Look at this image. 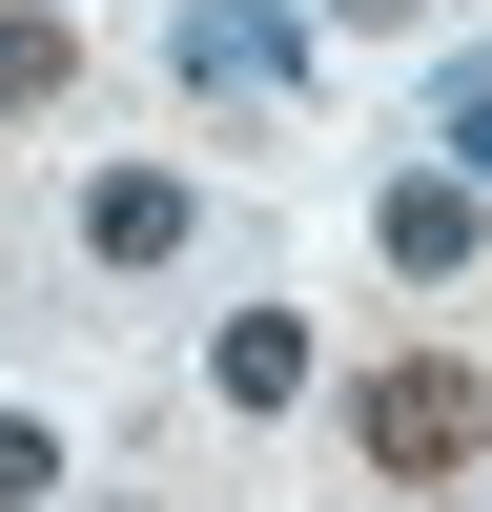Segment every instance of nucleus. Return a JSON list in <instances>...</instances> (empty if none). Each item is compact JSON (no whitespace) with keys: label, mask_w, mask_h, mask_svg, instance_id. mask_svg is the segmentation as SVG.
<instances>
[{"label":"nucleus","mask_w":492,"mask_h":512,"mask_svg":"<svg viewBox=\"0 0 492 512\" xmlns=\"http://www.w3.org/2000/svg\"><path fill=\"white\" fill-rule=\"evenodd\" d=\"M431 144H451V185H492V62H472V82L431 103Z\"/></svg>","instance_id":"obj_8"},{"label":"nucleus","mask_w":492,"mask_h":512,"mask_svg":"<svg viewBox=\"0 0 492 512\" xmlns=\"http://www.w3.org/2000/svg\"><path fill=\"white\" fill-rule=\"evenodd\" d=\"M349 451H369V472H410V492H451V472L492 451V390H472L451 349H390V369L349 390Z\"/></svg>","instance_id":"obj_1"},{"label":"nucleus","mask_w":492,"mask_h":512,"mask_svg":"<svg viewBox=\"0 0 492 512\" xmlns=\"http://www.w3.org/2000/svg\"><path fill=\"white\" fill-rule=\"evenodd\" d=\"M82 103V0H0V123Z\"/></svg>","instance_id":"obj_5"},{"label":"nucleus","mask_w":492,"mask_h":512,"mask_svg":"<svg viewBox=\"0 0 492 512\" xmlns=\"http://www.w3.org/2000/svg\"><path fill=\"white\" fill-rule=\"evenodd\" d=\"M205 390H226V410H287V390H308V328H287V308H226V328H205Z\"/></svg>","instance_id":"obj_6"},{"label":"nucleus","mask_w":492,"mask_h":512,"mask_svg":"<svg viewBox=\"0 0 492 512\" xmlns=\"http://www.w3.org/2000/svg\"><path fill=\"white\" fill-rule=\"evenodd\" d=\"M62 492V431H41V410H0V512H41Z\"/></svg>","instance_id":"obj_7"},{"label":"nucleus","mask_w":492,"mask_h":512,"mask_svg":"<svg viewBox=\"0 0 492 512\" xmlns=\"http://www.w3.org/2000/svg\"><path fill=\"white\" fill-rule=\"evenodd\" d=\"M472 226H492V185H451V164H390V185H369V246H390L410 287L472 267Z\"/></svg>","instance_id":"obj_4"},{"label":"nucleus","mask_w":492,"mask_h":512,"mask_svg":"<svg viewBox=\"0 0 492 512\" xmlns=\"http://www.w3.org/2000/svg\"><path fill=\"white\" fill-rule=\"evenodd\" d=\"M185 82L205 103H287V82H308V21H287V0H185Z\"/></svg>","instance_id":"obj_2"},{"label":"nucleus","mask_w":492,"mask_h":512,"mask_svg":"<svg viewBox=\"0 0 492 512\" xmlns=\"http://www.w3.org/2000/svg\"><path fill=\"white\" fill-rule=\"evenodd\" d=\"M82 246H103V267H185V246H205V185H185V164H103V185H82Z\"/></svg>","instance_id":"obj_3"}]
</instances>
